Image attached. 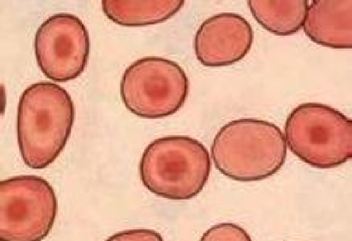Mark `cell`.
<instances>
[{
    "mask_svg": "<svg viewBox=\"0 0 352 241\" xmlns=\"http://www.w3.org/2000/svg\"><path fill=\"white\" fill-rule=\"evenodd\" d=\"M74 116V102L63 87L52 82L28 87L18 103L16 117L23 163L31 169L54 164L68 144Z\"/></svg>",
    "mask_w": 352,
    "mask_h": 241,
    "instance_id": "cell-1",
    "label": "cell"
},
{
    "mask_svg": "<svg viewBox=\"0 0 352 241\" xmlns=\"http://www.w3.org/2000/svg\"><path fill=\"white\" fill-rule=\"evenodd\" d=\"M287 140L274 122L236 119L227 122L216 134L211 156L223 176L239 182L269 179L283 168Z\"/></svg>",
    "mask_w": 352,
    "mask_h": 241,
    "instance_id": "cell-2",
    "label": "cell"
},
{
    "mask_svg": "<svg viewBox=\"0 0 352 241\" xmlns=\"http://www.w3.org/2000/svg\"><path fill=\"white\" fill-rule=\"evenodd\" d=\"M211 172V156L201 141L187 135L161 137L140 159V181L146 190L170 201L198 196Z\"/></svg>",
    "mask_w": 352,
    "mask_h": 241,
    "instance_id": "cell-3",
    "label": "cell"
},
{
    "mask_svg": "<svg viewBox=\"0 0 352 241\" xmlns=\"http://www.w3.org/2000/svg\"><path fill=\"white\" fill-rule=\"evenodd\" d=\"M285 140L294 156L317 169H331L352 158V122L323 103H302L289 113Z\"/></svg>",
    "mask_w": 352,
    "mask_h": 241,
    "instance_id": "cell-4",
    "label": "cell"
},
{
    "mask_svg": "<svg viewBox=\"0 0 352 241\" xmlns=\"http://www.w3.org/2000/svg\"><path fill=\"white\" fill-rule=\"evenodd\" d=\"M190 82L182 66L161 56L132 63L121 79V98L132 115L161 119L177 113L188 97Z\"/></svg>",
    "mask_w": 352,
    "mask_h": 241,
    "instance_id": "cell-5",
    "label": "cell"
},
{
    "mask_svg": "<svg viewBox=\"0 0 352 241\" xmlns=\"http://www.w3.org/2000/svg\"><path fill=\"white\" fill-rule=\"evenodd\" d=\"M58 201L45 179L18 176L0 182V240L42 241L54 229Z\"/></svg>",
    "mask_w": 352,
    "mask_h": 241,
    "instance_id": "cell-6",
    "label": "cell"
},
{
    "mask_svg": "<svg viewBox=\"0 0 352 241\" xmlns=\"http://www.w3.org/2000/svg\"><path fill=\"white\" fill-rule=\"evenodd\" d=\"M36 61L55 82H69L85 71L90 54L87 27L71 13H58L42 23L34 39Z\"/></svg>",
    "mask_w": 352,
    "mask_h": 241,
    "instance_id": "cell-7",
    "label": "cell"
},
{
    "mask_svg": "<svg viewBox=\"0 0 352 241\" xmlns=\"http://www.w3.org/2000/svg\"><path fill=\"white\" fill-rule=\"evenodd\" d=\"M253 27L239 13H219L203 21L195 34V55L204 66L239 63L253 47Z\"/></svg>",
    "mask_w": 352,
    "mask_h": 241,
    "instance_id": "cell-8",
    "label": "cell"
},
{
    "mask_svg": "<svg viewBox=\"0 0 352 241\" xmlns=\"http://www.w3.org/2000/svg\"><path fill=\"white\" fill-rule=\"evenodd\" d=\"M302 30L318 45L349 50L352 47V2L316 0L309 3Z\"/></svg>",
    "mask_w": 352,
    "mask_h": 241,
    "instance_id": "cell-9",
    "label": "cell"
},
{
    "mask_svg": "<svg viewBox=\"0 0 352 241\" xmlns=\"http://www.w3.org/2000/svg\"><path fill=\"white\" fill-rule=\"evenodd\" d=\"M184 0H103V13L120 26H150L168 21L184 7Z\"/></svg>",
    "mask_w": 352,
    "mask_h": 241,
    "instance_id": "cell-10",
    "label": "cell"
},
{
    "mask_svg": "<svg viewBox=\"0 0 352 241\" xmlns=\"http://www.w3.org/2000/svg\"><path fill=\"white\" fill-rule=\"evenodd\" d=\"M248 7L254 20L264 30L277 36H293L306 21L307 0H250Z\"/></svg>",
    "mask_w": 352,
    "mask_h": 241,
    "instance_id": "cell-11",
    "label": "cell"
},
{
    "mask_svg": "<svg viewBox=\"0 0 352 241\" xmlns=\"http://www.w3.org/2000/svg\"><path fill=\"white\" fill-rule=\"evenodd\" d=\"M199 241H253L248 231L236 224H217L204 231Z\"/></svg>",
    "mask_w": 352,
    "mask_h": 241,
    "instance_id": "cell-12",
    "label": "cell"
},
{
    "mask_svg": "<svg viewBox=\"0 0 352 241\" xmlns=\"http://www.w3.org/2000/svg\"><path fill=\"white\" fill-rule=\"evenodd\" d=\"M104 241H164L158 231L150 229H132L109 236Z\"/></svg>",
    "mask_w": 352,
    "mask_h": 241,
    "instance_id": "cell-13",
    "label": "cell"
}]
</instances>
